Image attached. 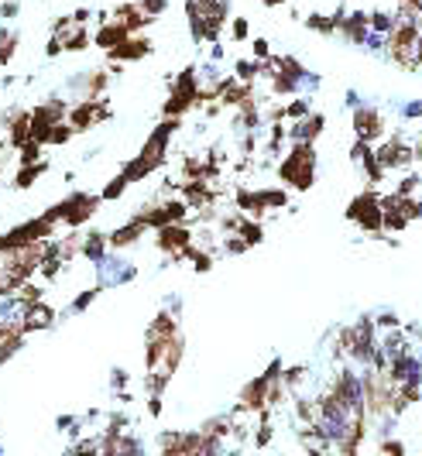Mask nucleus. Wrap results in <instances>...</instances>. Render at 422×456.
I'll use <instances>...</instances> for the list:
<instances>
[{"mask_svg": "<svg viewBox=\"0 0 422 456\" xmlns=\"http://www.w3.org/2000/svg\"><path fill=\"white\" fill-rule=\"evenodd\" d=\"M227 251H230V254H240V251H247V244H244L240 237H230V240H227Z\"/></svg>", "mask_w": 422, "mask_h": 456, "instance_id": "40", "label": "nucleus"}, {"mask_svg": "<svg viewBox=\"0 0 422 456\" xmlns=\"http://www.w3.org/2000/svg\"><path fill=\"white\" fill-rule=\"evenodd\" d=\"M350 220H361L364 227L378 230V227H381V209H378V199H374V196H361V199L350 206Z\"/></svg>", "mask_w": 422, "mask_h": 456, "instance_id": "11", "label": "nucleus"}, {"mask_svg": "<svg viewBox=\"0 0 422 456\" xmlns=\"http://www.w3.org/2000/svg\"><path fill=\"white\" fill-rule=\"evenodd\" d=\"M14 52H17V31H10V28L3 24V28H0V69L10 66Z\"/></svg>", "mask_w": 422, "mask_h": 456, "instance_id": "19", "label": "nucleus"}, {"mask_svg": "<svg viewBox=\"0 0 422 456\" xmlns=\"http://www.w3.org/2000/svg\"><path fill=\"white\" fill-rule=\"evenodd\" d=\"M134 3H137V7H141L148 17H158V14L169 7V0H134Z\"/></svg>", "mask_w": 422, "mask_h": 456, "instance_id": "32", "label": "nucleus"}, {"mask_svg": "<svg viewBox=\"0 0 422 456\" xmlns=\"http://www.w3.org/2000/svg\"><path fill=\"white\" fill-rule=\"evenodd\" d=\"M55 38H59V35H55ZM86 45H90V35H86V28H83V24H76L73 31H66V35H62V52H83Z\"/></svg>", "mask_w": 422, "mask_h": 456, "instance_id": "18", "label": "nucleus"}, {"mask_svg": "<svg viewBox=\"0 0 422 456\" xmlns=\"http://www.w3.org/2000/svg\"><path fill=\"white\" fill-rule=\"evenodd\" d=\"M45 55H48V59H59V55H62V38H55V35H52V38H48V45H45Z\"/></svg>", "mask_w": 422, "mask_h": 456, "instance_id": "36", "label": "nucleus"}, {"mask_svg": "<svg viewBox=\"0 0 422 456\" xmlns=\"http://www.w3.org/2000/svg\"><path fill=\"white\" fill-rule=\"evenodd\" d=\"M35 162H41V144L28 141V144L17 151V165H35Z\"/></svg>", "mask_w": 422, "mask_h": 456, "instance_id": "26", "label": "nucleus"}, {"mask_svg": "<svg viewBox=\"0 0 422 456\" xmlns=\"http://www.w3.org/2000/svg\"><path fill=\"white\" fill-rule=\"evenodd\" d=\"M28 120H31V113L28 110H17L14 113V120L7 124V148H14V151H21L24 144H28Z\"/></svg>", "mask_w": 422, "mask_h": 456, "instance_id": "12", "label": "nucleus"}, {"mask_svg": "<svg viewBox=\"0 0 422 456\" xmlns=\"http://www.w3.org/2000/svg\"><path fill=\"white\" fill-rule=\"evenodd\" d=\"M45 172H48V162H45V158L35 162V165H21V169L14 172V189H31Z\"/></svg>", "mask_w": 422, "mask_h": 456, "instance_id": "14", "label": "nucleus"}, {"mask_svg": "<svg viewBox=\"0 0 422 456\" xmlns=\"http://www.w3.org/2000/svg\"><path fill=\"white\" fill-rule=\"evenodd\" d=\"M113 21H117V24H124V28H127V35H137L144 24H151V17H148L137 3H120V7L113 10Z\"/></svg>", "mask_w": 422, "mask_h": 456, "instance_id": "10", "label": "nucleus"}, {"mask_svg": "<svg viewBox=\"0 0 422 456\" xmlns=\"http://www.w3.org/2000/svg\"><path fill=\"white\" fill-rule=\"evenodd\" d=\"M148 52H151V41L131 35V38H124L117 48H110L106 55H110V62H134V59H144Z\"/></svg>", "mask_w": 422, "mask_h": 456, "instance_id": "9", "label": "nucleus"}, {"mask_svg": "<svg viewBox=\"0 0 422 456\" xmlns=\"http://www.w3.org/2000/svg\"><path fill=\"white\" fill-rule=\"evenodd\" d=\"M258 196H261V206H285V192H278V189H268Z\"/></svg>", "mask_w": 422, "mask_h": 456, "instance_id": "34", "label": "nucleus"}, {"mask_svg": "<svg viewBox=\"0 0 422 456\" xmlns=\"http://www.w3.org/2000/svg\"><path fill=\"white\" fill-rule=\"evenodd\" d=\"M354 124H357V134H361L364 141L378 137V113H374V110H361Z\"/></svg>", "mask_w": 422, "mask_h": 456, "instance_id": "20", "label": "nucleus"}, {"mask_svg": "<svg viewBox=\"0 0 422 456\" xmlns=\"http://www.w3.org/2000/svg\"><path fill=\"white\" fill-rule=\"evenodd\" d=\"M258 73H261V66H254V62H247V59H244V62H237V79L251 83V79H254Z\"/></svg>", "mask_w": 422, "mask_h": 456, "instance_id": "33", "label": "nucleus"}, {"mask_svg": "<svg viewBox=\"0 0 422 456\" xmlns=\"http://www.w3.org/2000/svg\"><path fill=\"white\" fill-rule=\"evenodd\" d=\"M179 131V120H162L155 131H151V137L144 141V148H141V155L134 158V162H127V169L120 172L127 182H141L144 175H151L155 169H162V162H165V151H169V141H172V134Z\"/></svg>", "mask_w": 422, "mask_h": 456, "instance_id": "1", "label": "nucleus"}, {"mask_svg": "<svg viewBox=\"0 0 422 456\" xmlns=\"http://www.w3.org/2000/svg\"><path fill=\"white\" fill-rule=\"evenodd\" d=\"M124 38H131V35H127V28H124V24H117V21H110V24H104V28L97 31V45H100L104 52L117 48Z\"/></svg>", "mask_w": 422, "mask_h": 456, "instance_id": "15", "label": "nucleus"}, {"mask_svg": "<svg viewBox=\"0 0 422 456\" xmlns=\"http://www.w3.org/2000/svg\"><path fill=\"white\" fill-rule=\"evenodd\" d=\"M409 155H412L409 148H402V144H395V141H392L388 148H381V155H378V158H381L385 165H405V162H409Z\"/></svg>", "mask_w": 422, "mask_h": 456, "instance_id": "22", "label": "nucleus"}, {"mask_svg": "<svg viewBox=\"0 0 422 456\" xmlns=\"http://www.w3.org/2000/svg\"><path fill=\"white\" fill-rule=\"evenodd\" d=\"M172 336H179L172 312H158V316H155V323L148 326V340H172Z\"/></svg>", "mask_w": 422, "mask_h": 456, "instance_id": "16", "label": "nucleus"}, {"mask_svg": "<svg viewBox=\"0 0 422 456\" xmlns=\"http://www.w3.org/2000/svg\"><path fill=\"white\" fill-rule=\"evenodd\" d=\"M97 295H100V288H86V292H79L76 302L69 305V312H83V309H90V302H93Z\"/></svg>", "mask_w": 422, "mask_h": 456, "instance_id": "30", "label": "nucleus"}, {"mask_svg": "<svg viewBox=\"0 0 422 456\" xmlns=\"http://www.w3.org/2000/svg\"><path fill=\"white\" fill-rule=\"evenodd\" d=\"M233 38H237V41H244V38H247V21H244V17H237V21H233Z\"/></svg>", "mask_w": 422, "mask_h": 456, "instance_id": "38", "label": "nucleus"}, {"mask_svg": "<svg viewBox=\"0 0 422 456\" xmlns=\"http://www.w3.org/2000/svg\"><path fill=\"white\" fill-rule=\"evenodd\" d=\"M52 230H55V223H48L45 216H35V220H24V223L10 227L7 234H0V258L17 254V251H24V247H31V244L48 240Z\"/></svg>", "mask_w": 422, "mask_h": 456, "instance_id": "3", "label": "nucleus"}, {"mask_svg": "<svg viewBox=\"0 0 422 456\" xmlns=\"http://www.w3.org/2000/svg\"><path fill=\"white\" fill-rule=\"evenodd\" d=\"M371 21H374L378 31H392V28H395V24H392V14H374Z\"/></svg>", "mask_w": 422, "mask_h": 456, "instance_id": "37", "label": "nucleus"}, {"mask_svg": "<svg viewBox=\"0 0 422 456\" xmlns=\"http://www.w3.org/2000/svg\"><path fill=\"white\" fill-rule=\"evenodd\" d=\"M265 3H268V0H265Z\"/></svg>", "mask_w": 422, "mask_h": 456, "instance_id": "46", "label": "nucleus"}, {"mask_svg": "<svg viewBox=\"0 0 422 456\" xmlns=\"http://www.w3.org/2000/svg\"><path fill=\"white\" fill-rule=\"evenodd\" d=\"M28 113H31V120H35V124L52 127V124H62V120L69 117V103H66V99H59V96H52V99L38 103V106H35V110H28Z\"/></svg>", "mask_w": 422, "mask_h": 456, "instance_id": "8", "label": "nucleus"}, {"mask_svg": "<svg viewBox=\"0 0 422 456\" xmlns=\"http://www.w3.org/2000/svg\"><path fill=\"white\" fill-rule=\"evenodd\" d=\"M285 113H289V117H306V113H309V106H306L303 99H296V103H292V106H289Z\"/></svg>", "mask_w": 422, "mask_h": 456, "instance_id": "39", "label": "nucleus"}, {"mask_svg": "<svg viewBox=\"0 0 422 456\" xmlns=\"http://www.w3.org/2000/svg\"><path fill=\"white\" fill-rule=\"evenodd\" d=\"M73 21H76V24H83V21H90V10H86V7H79V10L73 14Z\"/></svg>", "mask_w": 422, "mask_h": 456, "instance_id": "43", "label": "nucleus"}, {"mask_svg": "<svg viewBox=\"0 0 422 456\" xmlns=\"http://www.w3.org/2000/svg\"><path fill=\"white\" fill-rule=\"evenodd\" d=\"M319 127H323V120H319V117H309L306 124H299V127H296V137L306 144V141H313V137L319 134Z\"/></svg>", "mask_w": 422, "mask_h": 456, "instance_id": "28", "label": "nucleus"}, {"mask_svg": "<svg viewBox=\"0 0 422 456\" xmlns=\"http://www.w3.org/2000/svg\"><path fill=\"white\" fill-rule=\"evenodd\" d=\"M0 175H3V165H0Z\"/></svg>", "mask_w": 422, "mask_h": 456, "instance_id": "45", "label": "nucleus"}, {"mask_svg": "<svg viewBox=\"0 0 422 456\" xmlns=\"http://www.w3.org/2000/svg\"><path fill=\"white\" fill-rule=\"evenodd\" d=\"M73 127H69V120H62V124H52V131H48V144H69L73 141Z\"/></svg>", "mask_w": 422, "mask_h": 456, "instance_id": "24", "label": "nucleus"}, {"mask_svg": "<svg viewBox=\"0 0 422 456\" xmlns=\"http://www.w3.org/2000/svg\"><path fill=\"white\" fill-rule=\"evenodd\" d=\"M189 244H193V234H189V227H182V223H172V227H162V230H158V247H162L165 254H172L175 261H179V254H182Z\"/></svg>", "mask_w": 422, "mask_h": 456, "instance_id": "7", "label": "nucleus"}, {"mask_svg": "<svg viewBox=\"0 0 422 456\" xmlns=\"http://www.w3.org/2000/svg\"><path fill=\"white\" fill-rule=\"evenodd\" d=\"M282 179L292 182L296 189H309V182H313V148L309 144H299L289 155V162L282 165Z\"/></svg>", "mask_w": 422, "mask_h": 456, "instance_id": "4", "label": "nucleus"}, {"mask_svg": "<svg viewBox=\"0 0 422 456\" xmlns=\"http://www.w3.org/2000/svg\"><path fill=\"white\" fill-rule=\"evenodd\" d=\"M144 230H148V227L134 216L131 223H124L120 230H113V234L106 237V247H131V244H137V240H141V234H144Z\"/></svg>", "mask_w": 422, "mask_h": 456, "instance_id": "13", "label": "nucleus"}, {"mask_svg": "<svg viewBox=\"0 0 422 456\" xmlns=\"http://www.w3.org/2000/svg\"><path fill=\"white\" fill-rule=\"evenodd\" d=\"M3 148H7V141H3V137H0V155H3Z\"/></svg>", "mask_w": 422, "mask_h": 456, "instance_id": "44", "label": "nucleus"}, {"mask_svg": "<svg viewBox=\"0 0 422 456\" xmlns=\"http://www.w3.org/2000/svg\"><path fill=\"white\" fill-rule=\"evenodd\" d=\"M17 14H21V3L17 0H3L0 3V21H14Z\"/></svg>", "mask_w": 422, "mask_h": 456, "instance_id": "35", "label": "nucleus"}, {"mask_svg": "<svg viewBox=\"0 0 422 456\" xmlns=\"http://www.w3.org/2000/svg\"><path fill=\"white\" fill-rule=\"evenodd\" d=\"M48 326H55V309L45 298L35 302V305H28V309H21V319H17V333L21 336L38 333V330H48Z\"/></svg>", "mask_w": 422, "mask_h": 456, "instance_id": "6", "label": "nucleus"}, {"mask_svg": "<svg viewBox=\"0 0 422 456\" xmlns=\"http://www.w3.org/2000/svg\"><path fill=\"white\" fill-rule=\"evenodd\" d=\"M21 347H24V336H21V333L7 336V340L0 343V364H7V361H10V357H14L17 350H21Z\"/></svg>", "mask_w": 422, "mask_h": 456, "instance_id": "25", "label": "nucleus"}, {"mask_svg": "<svg viewBox=\"0 0 422 456\" xmlns=\"http://www.w3.org/2000/svg\"><path fill=\"white\" fill-rule=\"evenodd\" d=\"M79 254H83V258H90V261H97V265H104L106 237H104V234H90V237H86V244H79Z\"/></svg>", "mask_w": 422, "mask_h": 456, "instance_id": "17", "label": "nucleus"}, {"mask_svg": "<svg viewBox=\"0 0 422 456\" xmlns=\"http://www.w3.org/2000/svg\"><path fill=\"white\" fill-rule=\"evenodd\" d=\"M364 21H367V17H361V14H354V17H347V35L361 41V38L367 35V28H364Z\"/></svg>", "mask_w": 422, "mask_h": 456, "instance_id": "31", "label": "nucleus"}, {"mask_svg": "<svg viewBox=\"0 0 422 456\" xmlns=\"http://www.w3.org/2000/svg\"><path fill=\"white\" fill-rule=\"evenodd\" d=\"M110 117V106H106L104 99H83L79 106H69V127L73 131H90L93 124H100Z\"/></svg>", "mask_w": 422, "mask_h": 456, "instance_id": "5", "label": "nucleus"}, {"mask_svg": "<svg viewBox=\"0 0 422 456\" xmlns=\"http://www.w3.org/2000/svg\"><path fill=\"white\" fill-rule=\"evenodd\" d=\"M17 333V323H0V343L7 340V336H14Z\"/></svg>", "mask_w": 422, "mask_h": 456, "instance_id": "41", "label": "nucleus"}, {"mask_svg": "<svg viewBox=\"0 0 422 456\" xmlns=\"http://www.w3.org/2000/svg\"><path fill=\"white\" fill-rule=\"evenodd\" d=\"M97 206H100V196H90V192H73V196H66L62 202H55V206H48L41 216L48 220V223H66V227H83L93 213H97Z\"/></svg>", "mask_w": 422, "mask_h": 456, "instance_id": "2", "label": "nucleus"}, {"mask_svg": "<svg viewBox=\"0 0 422 456\" xmlns=\"http://www.w3.org/2000/svg\"><path fill=\"white\" fill-rule=\"evenodd\" d=\"M189 106H193V99H189V96H179V93H172V96L165 99V117H169V120H179V117H182Z\"/></svg>", "mask_w": 422, "mask_h": 456, "instance_id": "21", "label": "nucleus"}, {"mask_svg": "<svg viewBox=\"0 0 422 456\" xmlns=\"http://www.w3.org/2000/svg\"><path fill=\"white\" fill-rule=\"evenodd\" d=\"M237 234H240V240H244L247 247L261 240V227H258V223H247V220H240V223H237Z\"/></svg>", "mask_w": 422, "mask_h": 456, "instance_id": "27", "label": "nucleus"}, {"mask_svg": "<svg viewBox=\"0 0 422 456\" xmlns=\"http://www.w3.org/2000/svg\"><path fill=\"white\" fill-rule=\"evenodd\" d=\"M106 83H110V79H106V73H90L79 86H83V93H86V99H97V96L106 90Z\"/></svg>", "mask_w": 422, "mask_h": 456, "instance_id": "23", "label": "nucleus"}, {"mask_svg": "<svg viewBox=\"0 0 422 456\" xmlns=\"http://www.w3.org/2000/svg\"><path fill=\"white\" fill-rule=\"evenodd\" d=\"M254 55H258V59H268V41H265V38L254 41Z\"/></svg>", "mask_w": 422, "mask_h": 456, "instance_id": "42", "label": "nucleus"}, {"mask_svg": "<svg viewBox=\"0 0 422 456\" xmlns=\"http://www.w3.org/2000/svg\"><path fill=\"white\" fill-rule=\"evenodd\" d=\"M127 185H131V182H127L124 175H117V179H110V182H106V189H104V192H100V199H120Z\"/></svg>", "mask_w": 422, "mask_h": 456, "instance_id": "29", "label": "nucleus"}]
</instances>
